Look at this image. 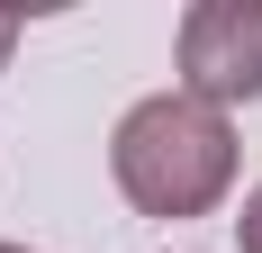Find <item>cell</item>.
Here are the masks:
<instances>
[{"mask_svg": "<svg viewBox=\"0 0 262 253\" xmlns=\"http://www.w3.org/2000/svg\"><path fill=\"white\" fill-rule=\"evenodd\" d=\"M108 172L145 217H208L235 190V126H226V109L190 100V91H154L118 118Z\"/></svg>", "mask_w": 262, "mask_h": 253, "instance_id": "6da1fadb", "label": "cell"}, {"mask_svg": "<svg viewBox=\"0 0 262 253\" xmlns=\"http://www.w3.org/2000/svg\"><path fill=\"white\" fill-rule=\"evenodd\" d=\"M0 253H27V244H0Z\"/></svg>", "mask_w": 262, "mask_h": 253, "instance_id": "5b68a950", "label": "cell"}, {"mask_svg": "<svg viewBox=\"0 0 262 253\" xmlns=\"http://www.w3.org/2000/svg\"><path fill=\"white\" fill-rule=\"evenodd\" d=\"M181 91L208 109L262 100V0H199L181 18Z\"/></svg>", "mask_w": 262, "mask_h": 253, "instance_id": "7a4b0ae2", "label": "cell"}, {"mask_svg": "<svg viewBox=\"0 0 262 253\" xmlns=\"http://www.w3.org/2000/svg\"><path fill=\"white\" fill-rule=\"evenodd\" d=\"M9 46H18V18L0 9V73H9Z\"/></svg>", "mask_w": 262, "mask_h": 253, "instance_id": "277c9868", "label": "cell"}, {"mask_svg": "<svg viewBox=\"0 0 262 253\" xmlns=\"http://www.w3.org/2000/svg\"><path fill=\"white\" fill-rule=\"evenodd\" d=\"M235 235H244V253H262V181L244 190V217H235Z\"/></svg>", "mask_w": 262, "mask_h": 253, "instance_id": "3957f363", "label": "cell"}]
</instances>
